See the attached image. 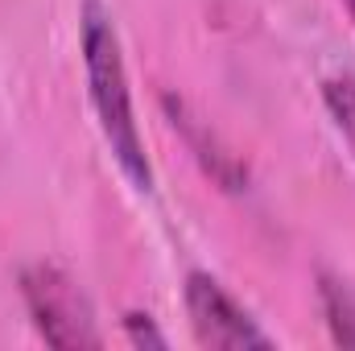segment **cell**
I'll return each instance as SVG.
<instances>
[{
    "label": "cell",
    "instance_id": "obj_5",
    "mask_svg": "<svg viewBox=\"0 0 355 351\" xmlns=\"http://www.w3.org/2000/svg\"><path fill=\"white\" fill-rule=\"evenodd\" d=\"M318 302H322L331 339L343 343V348H355V281L322 273L318 277Z\"/></svg>",
    "mask_w": 355,
    "mask_h": 351
},
{
    "label": "cell",
    "instance_id": "obj_7",
    "mask_svg": "<svg viewBox=\"0 0 355 351\" xmlns=\"http://www.w3.org/2000/svg\"><path fill=\"white\" fill-rule=\"evenodd\" d=\"M124 331H128V339H132L137 348H145V343H149V348H166V335L153 327L149 314H137V310L124 314Z\"/></svg>",
    "mask_w": 355,
    "mask_h": 351
},
{
    "label": "cell",
    "instance_id": "obj_3",
    "mask_svg": "<svg viewBox=\"0 0 355 351\" xmlns=\"http://www.w3.org/2000/svg\"><path fill=\"white\" fill-rule=\"evenodd\" d=\"M186 314H190V331L202 348H272V335L265 327L211 277V273H190L186 277Z\"/></svg>",
    "mask_w": 355,
    "mask_h": 351
},
{
    "label": "cell",
    "instance_id": "obj_8",
    "mask_svg": "<svg viewBox=\"0 0 355 351\" xmlns=\"http://www.w3.org/2000/svg\"><path fill=\"white\" fill-rule=\"evenodd\" d=\"M343 4H347V12H352V21H355V0H343Z\"/></svg>",
    "mask_w": 355,
    "mask_h": 351
},
{
    "label": "cell",
    "instance_id": "obj_1",
    "mask_svg": "<svg viewBox=\"0 0 355 351\" xmlns=\"http://www.w3.org/2000/svg\"><path fill=\"white\" fill-rule=\"evenodd\" d=\"M79 46H83V71H87V95L103 132V145L112 149V162L132 182V190H153V162L145 153V137L132 112V87L124 67V46L116 33V21L103 0H83L79 8Z\"/></svg>",
    "mask_w": 355,
    "mask_h": 351
},
{
    "label": "cell",
    "instance_id": "obj_2",
    "mask_svg": "<svg viewBox=\"0 0 355 351\" xmlns=\"http://www.w3.org/2000/svg\"><path fill=\"white\" fill-rule=\"evenodd\" d=\"M21 298L46 343L54 348H99L103 343L87 293L58 264H29L21 273Z\"/></svg>",
    "mask_w": 355,
    "mask_h": 351
},
{
    "label": "cell",
    "instance_id": "obj_6",
    "mask_svg": "<svg viewBox=\"0 0 355 351\" xmlns=\"http://www.w3.org/2000/svg\"><path fill=\"white\" fill-rule=\"evenodd\" d=\"M322 103H327L339 137L347 141V149H352V157H355V75H331V79H322Z\"/></svg>",
    "mask_w": 355,
    "mask_h": 351
},
{
    "label": "cell",
    "instance_id": "obj_4",
    "mask_svg": "<svg viewBox=\"0 0 355 351\" xmlns=\"http://www.w3.org/2000/svg\"><path fill=\"white\" fill-rule=\"evenodd\" d=\"M166 112H170V124L182 128V137H186V145L194 149V157L202 162V170L215 178L223 190H244V182H248V170L240 166V157L236 153H227L223 145H219V137L198 120V116H190V108L182 103V99H166Z\"/></svg>",
    "mask_w": 355,
    "mask_h": 351
}]
</instances>
